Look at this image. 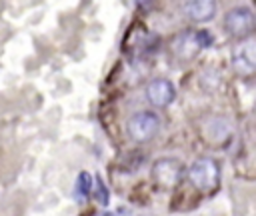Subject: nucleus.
I'll list each match as a JSON object with an SVG mask.
<instances>
[{"label":"nucleus","instance_id":"f257e3e1","mask_svg":"<svg viewBox=\"0 0 256 216\" xmlns=\"http://www.w3.org/2000/svg\"><path fill=\"white\" fill-rule=\"evenodd\" d=\"M188 180L196 190L212 192L220 182V168L212 158H198L188 170Z\"/></svg>","mask_w":256,"mask_h":216},{"label":"nucleus","instance_id":"f03ea898","mask_svg":"<svg viewBox=\"0 0 256 216\" xmlns=\"http://www.w3.org/2000/svg\"><path fill=\"white\" fill-rule=\"evenodd\" d=\"M128 134L136 142H148L156 136L160 128V120L152 112H138L128 120Z\"/></svg>","mask_w":256,"mask_h":216},{"label":"nucleus","instance_id":"7ed1b4c3","mask_svg":"<svg viewBox=\"0 0 256 216\" xmlns=\"http://www.w3.org/2000/svg\"><path fill=\"white\" fill-rule=\"evenodd\" d=\"M224 28L236 38H246L254 30V14L250 8H232L224 16Z\"/></svg>","mask_w":256,"mask_h":216},{"label":"nucleus","instance_id":"20e7f679","mask_svg":"<svg viewBox=\"0 0 256 216\" xmlns=\"http://www.w3.org/2000/svg\"><path fill=\"white\" fill-rule=\"evenodd\" d=\"M152 178L160 188L172 190L182 180V166L172 158H162L152 168Z\"/></svg>","mask_w":256,"mask_h":216},{"label":"nucleus","instance_id":"39448f33","mask_svg":"<svg viewBox=\"0 0 256 216\" xmlns=\"http://www.w3.org/2000/svg\"><path fill=\"white\" fill-rule=\"evenodd\" d=\"M232 66L236 74L250 76L256 68V52H254V40H244L232 50Z\"/></svg>","mask_w":256,"mask_h":216},{"label":"nucleus","instance_id":"423d86ee","mask_svg":"<svg viewBox=\"0 0 256 216\" xmlns=\"http://www.w3.org/2000/svg\"><path fill=\"white\" fill-rule=\"evenodd\" d=\"M146 98L152 106L164 108L174 100V86L164 78H156L146 86Z\"/></svg>","mask_w":256,"mask_h":216},{"label":"nucleus","instance_id":"0eeeda50","mask_svg":"<svg viewBox=\"0 0 256 216\" xmlns=\"http://www.w3.org/2000/svg\"><path fill=\"white\" fill-rule=\"evenodd\" d=\"M184 8V14L194 20V22H204V20H210L214 16V10H216V4L212 0H192V2H184L182 4Z\"/></svg>","mask_w":256,"mask_h":216},{"label":"nucleus","instance_id":"6e6552de","mask_svg":"<svg viewBox=\"0 0 256 216\" xmlns=\"http://www.w3.org/2000/svg\"><path fill=\"white\" fill-rule=\"evenodd\" d=\"M200 48H202V46H200V42H198L196 32H194V34H182L180 38L174 40V54H176L178 58H182V60L192 58Z\"/></svg>","mask_w":256,"mask_h":216},{"label":"nucleus","instance_id":"1a4fd4ad","mask_svg":"<svg viewBox=\"0 0 256 216\" xmlns=\"http://www.w3.org/2000/svg\"><path fill=\"white\" fill-rule=\"evenodd\" d=\"M230 136V126L228 122H224L222 118H210L206 122V138L214 144H220L224 142L226 138Z\"/></svg>","mask_w":256,"mask_h":216},{"label":"nucleus","instance_id":"9d476101","mask_svg":"<svg viewBox=\"0 0 256 216\" xmlns=\"http://www.w3.org/2000/svg\"><path fill=\"white\" fill-rule=\"evenodd\" d=\"M90 188H92V178L88 172H80L78 178H76V196L78 198H86L90 194Z\"/></svg>","mask_w":256,"mask_h":216},{"label":"nucleus","instance_id":"9b49d317","mask_svg":"<svg viewBox=\"0 0 256 216\" xmlns=\"http://www.w3.org/2000/svg\"><path fill=\"white\" fill-rule=\"evenodd\" d=\"M96 184H98V192H100V202H102V204H106V202H108V192H106V188H104L102 180H100V178H96Z\"/></svg>","mask_w":256,"mask_h":216},{"label":"nucleus","instance_id":"f8f14e48","mask_svg":"<svg viewBox=\"0 0 256 216\" xmlns=\"http://www.w3.org/2000/svg\"><path fill=\"white\" fill-rule=\"evenodd\" d=\"M104 216H116V214H112V212H106V214H104Z\"/></svg>","mask_w":256,"mask_h":216}]
</instances>
